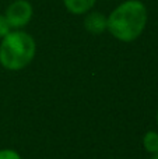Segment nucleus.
Here are the masks:
<instances>
[{
    "instance_id": "1",
    "label": "nucleus",
    "mask_w": 158,
    "mask_h": 159,
    "mask_svg": "<svg viewBox=\"0 0 158 159\" xmlns=\"http://www.w3.org/2000/svg\"><path fill=\"white\" fill-rule=\"evenodd\" d=\"M148 11L142 0H125L108 16V32L120 42L136 41L147 27Z\"/></svg>"
},
{
    "instance_id": "2",
    "label": "nucleus",
    "mask_w": 158,
    "mask_h": 159,
    "mask_svg": "<svg viewBox=\"0 0 158 159\" xmlns=\"http://www.w3.org/2000/svg\"><path fill=\"white\" fill-rule=\"evenodd\" d=\"M36 55V42L28 32L13 30L2 39L0 64L8 71H20L30 66Z\"/></svg>"
},
{
    "instance_id": "3",
    "label": "nucleus",
    "mask_w": 158,
    "mask_h": 159,
    "mask_svg": "<svg viewBox=\"0 0 158 159\" xmlns=\"http://www.w3.org/2000/svg\"><path fill=\"white\" fill-rule=\"evenodd\" d=\"M4 16L13 30H22L32 20L34 7L28 0H14L8 4Z\"/></svg>"
},
{
    "instance_id": "4",
    "label": "nucleus",
    "mask_w": 158,
    "mask_h": 159,
    "mask_svg": "<svg viewBox=\"0 0 158 159\" xmlns=\"http://www.w3.org/2000/svg\"><path fill=\"white\" fill-rule=\"evenodd\" d=\"M84 28L87 32L92 35H101L105 31H108V16L100 13V11H88L84 14Z\"/></svg>"
},
{
    "instance_id": "5",
    "label": "nucleus",
    "mask_w": 158,
    "mask_h": 159,
    "mask_svg": "<svg viewBox=\"0 0 158 159\" xmlns=\"http://www.w3.org/2000/svg\"><path fill=\"white\" fill-rule=\"evenodd\" d=\"M97 0H63V4L69 13L74 16H84L94 8Z\"/></svg>"
},
{
    "instance_id": "6",
    "label": "nucleus",
    "mask_w": 158,
    "mask_h": 159,
    "mask_svg": "<svg viewBox=\"0 0 158 159\" xmlns=\"http://www.w3.org/2000/svg\"><path fill=\"white\" fill-rule=\"evenodd\" d=\"M143 148L148 154H157L158 152V133L154 130L147 131L143 135Z\"/></svg>"
},
{
    "instance_id": "7",
    "label": "nucleus",
    "mask_w": 158,
    "mask_h": 159,
    "mask_svg": "<svg viewBox=\"0 0 158 159\" xmlns=\"http://www.w3.org/2000/svg\"><path fill=\"white\" fill-rule=\"evenodd\" d=\"M11 31H13V28H11L7 17L4 14H0V39H3L6 35H8Z\"/></svg>"
},
{
    "instance_id": "8",
    "label": "nucleus",
    "mask_w": 158,
    "mask_h": 159,
    "mask_svg": "<svg viewBox=\"0 0 158 159\" xmlns=\"http://www.w3.org/2000/svg\"><path fill=\"white\" fill-rule=\"evenodd\" d=\"M0 159H22V158L14 149L4 148V149H0Z\"/></svg>"
},
{
    "instance_id": "9",
    "label": "nucleus",
    "mask_w": 158,
    "mask_h": 159,
    "mask_svg": "<svg viewBox=\"0 0 158 159\" xmlns=\"http://www.w3.org/2000/svg\"><path fill=\"white\" fill-rule=\"evenodd\" d=\"M151 159H158V152H157V154H153V157H151Z\"/></svg>"
},
{
    "instance_id": "10",
    "label": "nucleus",
    "mask_w": 158,
    "mask_h": 159,
    "mask_svg": "<svg viewBox=\"0 0 158 159\" xmlns=\"http://www.w3.org/2000/svg\"><path fill=\"white\" fill-rule=\"evenodd\" d=\"M157 123H158V112H157Z\"/></svg>"
}]
</instances>
